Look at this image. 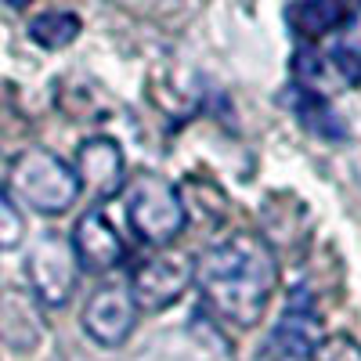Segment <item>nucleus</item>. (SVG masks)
Returning a JSON list of instances; mask_svg holds the SVG:
<instances>
[{
  "mask_svg": "<svg viewBox=\"0 0 361 361\" xmlns=\"http://www.w3.org/2000/svg\"><path fill=\"white\" fill-rule=\"evenodd\" d=\"M195 286L221 318L235 325H253L275 296L279 264L260 235L235 231L199 253Z\"/></svg>",
  "mask_w": 361,
  "mask_h": 361,
  "instance_id": "obj_1",
  "label": "nucleus"
},
{
  "mask_svg": "<svg viewBox=\"0 0 361 361\" xmlns=\"http://www.w3.org/2000/svg\"><path fill=\"white\" fill-rule=\"evenodd\" d=\"M11 192L37 214H66L80 195L76 170L58 159L47 148H25V152L11 163Z\"/></svg>",
  "mask_w": 361,
  "mask_h": 361,
  "instance_id": "obj_2",
  "label": "nucleus"
},
{
  "mask_svg": "<svg viewBox=\"0 0 361 361\" xmlns=\"http://www.w3.org/2000/svg\"><path fill=\"white\" fill-rule=\"evenodd\" d=\"M127 217L137 238L148 246H170L185 231V202L173 192V185L159 173H137L127 195Z\"/></svg>",
  "mask_w": 361,
  "mask_h": 361,
  "instance_id": "obj_3",
  "label": "nucleus"
},
{
  "mask_svg": "<svg viewBox=\"0 0 361 361\" xmlns=\"http://www.w3.org/2000/svg\"><path fill=\"white\" fill-rule=\"evenodd\" d=\"M25 271H29V286H33L44 307H66L73 300L80 260H76V250L69 238L40 235L25 257Z\"/></svg>",
  "mask_w": 361,
  "mask_h": 361,
  "instance_id": "obj_4",
  "label": "nucleus"
},
{
  "mask_svg": "<svg viewBox=\"0 0 361 361\" xmlns=\"http://www.w3.org/2000/svg\"><path fill=\"white\" fill-rule=\"evenodd\" d=\"M192 282H195V260L173 250H159L134 267L130 296L145 311H166L170 304H177L185 296Z\"/></svg>",
  "mask_w": 361,
  "mask_h": 361,
  "instance_id": "obj_5",
  "label": "nucleus"
},
{
  "mask_svg": "<svg viewBox=\"0 0 361 361\" xmlns=\"http://www.w3.org/2000/svg\"><path fill=\"white\" fill-rule=\"evenodd\" d=\"M134 318H137V304L130 289L123 286H105L87 300L83 307V329L87 336L102 343V347H119L127 343V336L134 333Z\"/></svg>",
  "mask_w": 361,
  "mask_h": 361,
  "instance_id": "obj_6",
  "label": "nucleus"
},
{
  "mask_svg": "<svg viewBox=\"0 0 361 361\" xmlns=\"http://www.w3.org/2000/svg\"><path fill=\"white\" fill-rule=\"evenodd\" d=\"M76 180L80 192L94 195V199H112L119 188H123V148H119L112 137H87L76 148Z\"/></svg>",
  "mask_w": 361,
  "mask_h": 361,
  "instance_id": "obj_7",
  "label": "nucleus"
},
{
  "mask_svg": "<svg viewBox=\"0 0 361 361\" xmlns=\"http://www.w3.org/2000/svg\"><path fill=\"white\" fill-rule=\"evenodd\" d=\"M73 250H76V260L87 267V271H112L119 260H123V238L119 231L109 224L105 214L90 209L76 221V231H73Z\"/></svg>",
  "mask_w": 361,
  "mask_h": 361,
  "instance_id": "obj_8",
  "label": "nucleus"
},
{
  "mask_svg": "<svg viewBox=\"0 0 361 361\" xmlns=\"http://www.w3.org/2000/svg\"><path fill=\"white\" fill-rule=\"evenodd\" d=\"M314 343H318V322L296 304H289L286 318L264 340L257 361H314Z\"/></svg>",
  "mask_w": 361,
  "mask_h": 361,
  "instance_id": "obj_9",
  "label": "nucleus"
},
{
  "mask_svg": "<svg viewBox=\"0 0 361 361\" xmlns=\"http://www.w3.org/2000/svg\"><path fill=\"white\" fill-rule=\"evenodd\" d=\"M286 22L300 40L311 44V40H322L329 33H336V29H343L350 22V11L343 0H296L286 11Z\"/></svg>",
  "mask_w": 361,
  "mask_h": 361,
  "instance_id": "obj_10",
  "label": "nucleus"
},
{
  "mask_svg": "<svg viewBox=\"0 0 361 361\" xmlns=\"http://www.w3.org/2000/svg\"><path fill=\"white\" fill-rule=\"evenodd\" d=\"M29 37H33V44H40L47 51H62V47H69L80 37V18L73 11L37 15L33 22H29Z\"/></svg>",
  "mask_w": 361,
  "mask_h": 361,
  "instance_id": "obj_11",
  "label": "nucleus"
},
{
  "mask_svg": "<svg viewBox=\"0 0 361 361\" xmlns=\"http://www.w3.org/2000/svg\"><path fill=\"white\" fill-rule=\"evenodd\" d=\"M293 112L300 116V123H304L307 130L322 134V137H343V127L336 112L329 109V102L322 94H314V90H296L293 94Z\"/></svg>",
  "mask_w": 361,
  "mask_h": 361,
  "instance_id": "obj_12",
  "label": "nucleus"
},
{
  "mask_svg": "<svg viewBox=\"0 0 361 361\" xmlns=\"http://www.w3.org/2000/svg\"><path fill=\"white\" fill-rule=\"evenodd\" d=\"M25 238V221L8 188H0V250H18Z\"/></svg>",
  "mask_w": 361,
  "mask_h": 361,
  "instance_id": "obj_13",
  "label": "nucleus"
},
{
  "mask_svg": "<svg viewBox=\"0 0 361 361\" xmlns=\"http://www.w3.org/2000/svg\"><path fill=\"white\" fill-rule=\"evenodd\" d=\"M314 361H361V343L350 336H325L314 343Z\"/></svg>",
  "mask_w": 361,
  "mask_h": 361,
  "instance_id": "obj_14",
  "label": "nucleus"
},
{
  "mask_svg": "<svg viewBox=\"0 0 361 361\" xmlns=\"http://www.w3.org/2000/svg\"><path fill=\"white\" fill-rule=\"evenodd\" d=\"M333 66H336V73H340L350 87L361 83V51H357V47H336V51H333Z\"/></svg>",
  "mask_w": 361,
  "mask_h": 361,
  "instance_id": "obj_15",
  "label": "nucleus"
},
{
  "mask_svg": "<svg viewBox=\"0 0 361 361\" xmlns=\"http://www.w3.org/2000/svg\"><path fill=\"white\" fill-rule=\"evenodd\" d=\"M8 8H25V4H33V0H4Z\"/></svg>",
  "mask_w": 361,
  "mask_h": 361,
  "instance_id": "obj_16",
  "label": "nucleus"
}]
</instances>
